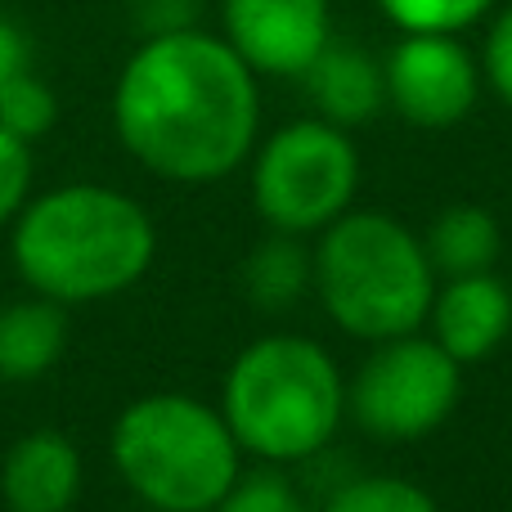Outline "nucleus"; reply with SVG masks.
Instances as JSON below:
<instances>
[{
    "label": "nucleus",
    "instance_id": "f257e3e1",
    "mask_svg": "<svg viewBox=\"0 0 512 512\" xmlns=\"http://www.w3.org/2000/svg\"><path fill=\"white\" fill-rule=\"evenodd\" d=\"M113 126L122 149L158 180L212 185L256 149V72L216 32H153L117 72Z\"/></svg>",
    "mask_w": 512,
    "mask_h": 512
},
{
    "label": "nucleus",
    "instance_id": "f03ea898",
    "mask_svg": "<svg viewBox=\"0 0 512 512\" xmlns=\"http://www.w3.org/2000/svg\"><path fill=\"white\" fill-rule=\"evenodd\" d=\"M158 256L153 216L131 194L95 180L32 194L9 225V261L27 292L59 306L122 297Z\"/></svg>",
    "mask_w": 512,
    "mask_h": 512
},
{
    "label": "nucleus",
    "instance_id": "7ed1b4c3",
    "mask_svg": "<svg viewBox=\"0 0 512 512\" xmlns=\"http://www.w3.org/2000/svg\"><path fill=\"white\" fill-rule=\"evenodd\" d=\"M221 414L243 454L261 463H306L328 450L342 427V369L301 333L256 337L225 373Z\"/></svg>",
    "mask_w": 512,
    "mask_h": 512
},
{
    "label": "nucleus",
    "instance_id": "20e7f679",
    "mask_svg": "<svg viewBox=\"0 0 512 512\" xmlns=\"http://www.w3.org/2000/svg\"><path fill=\"white\" fill-rule=\"evenodd\" d=\"M319 306L360 342L418 333L436 297V270L409 225L387 212H342L310 252Z\"/></svg>",
    "mask_w": 512,
    "mask_h": 512
},
{
    "label": "nucleus",
    "instance_id": "39448f33",
    "mask_svg": "<svg viewBox=\"0 0 512 512\" xmlns=\"http://www.w3.org/2000/svg\"><path fill=\"white\" fill-rule=\"evenodd\" d=\"M108 454L122 486L153 512H212L243 477V450L221 409L153 391L117 414Z\"/></svg>",
    "mask_w": 512,
    "mask_h": 512
},
{
    "label": "nucleus",
    "instance_id": "423d86ee",
    "mask_svg": "<svg viewBox=\"0 0 512 512\" xmlns=\"http://www.w3.org/2000/svg\"><path fill=\"white\" fill-rule=\"evenodd\" d=\"M360 153L342 126L324 117L288 122L252 149V207L279 234H319L351 212Z\"/></svg>",
    "mask_w": 512,
    "mask_h": 512
},
{
    "label": "nucleus",
    "instance_id": "0eeeda50",
    "mask_svg": "<svg viewBox=\"0 0 512 512\" xmlns=\"http://www.w3.org/2000/svg\"><path fill=\"white\" fill-rule=\"evenodd\" d=\"M463 364L436 337H391L360 364L346 387V409L360 432L378 441H418L436 432L459 405Z\"/></svg>",
    "mask_w": 512,
    "mask_h": 512
},
{
    "label": "nucleus",
    "instance_id": "6e6552de",
    "mask_svg": "<svg viewBox=\"0 0 512 512\" xmlns=\"http://www.w3.org/2000/svg\"><path fill=\"white\" fill-rule=\"evenodd\" d=\"M387 104L423 131L459 126L481 99V59L459 32H400L382 59Z\"/></svg>",
    "mask_w": 512,
    "mask_h": 512
},
{
    "label": "nucleus",
    "instance_id": "1a4fd4ad",
    "mask_svg": "<svg viewBox=\"0 0 512 512\" xmlns=\"http://www.w3.org/2000/svg\"><path fill=\"white\" fill-rule=\"evenodd\" d=\"M221 36L256 77H301L333 41L328 0H221Z\"/></svg>",
    "mask_w": 512,
    "mask_h": 512
},
{
    "label": "nucleus",
    "instance_id": "9d476101",
    "mask_svg": "<svg viewBox=\"0 0 512 512\" xmlns=\"http://www.w3.org/2000/svg\"><path fill=\"white\" fill-rule=\"evenodd\" d=\"M81 450L54 427L23 432L0 459L5 512H72L81 499Z\"/></svg>",
    "mask_w": 512,
    "mask_h": 512
},
{
    "label": "nucleus",
    "instance_id": "9b49d317",
    "mask_svg": "<svg viewBox=\"0 0 512 512\" xmlns=\"http://www.w3.org/2000/svg\"><path fill=\"white\" fill-rule=\"evenodd\" d=\"M427 319H432V337L454 360L477 364L495 355L512 333V292L490 270L454 274V279H445V288H436Z\"/></svg>",
    "mask_w": 512,
    "mask_h": 512
},
{
    "label": "nucleus",
    "instance_id": "f8f14e48",
    "mask_svg": "<svg viewBox=\"0 0 512 512\" xmlns=\"http://www.w3.org/2000/svg\"><path fill=\"white\" fill-rule=\"evenodd\" d=\"M310 90V104L324 122L342 126H364L378 117V108L387 104V81H382V63L373 59L364 45L355 41H328L315 54L306 72H301Z\"/></svg>",
    "mask_w": 512,
    "mask_h": 512
},
{
    "label": "nucleus",
    "instance_id": "ddd939ff",
    "mask_svg": "<svg viewBox=\"0 0 512 512\" xmlns=\"http://www.w3.org/2000/svg\"><path fill=\"white\" fill-rule=\"evenodd\" d=\"M68 351V306L50 297H18L0 306V382H36Z\"/></svg>",
    "mask_w": 512,
    "mask_h": 512
},
{
    "label": "nucleus",
    "instance_id": "4468645a",
    "mask_svg": "<svg viewBox=\"0 0 512 512\" xmlns=\"http://www.w3.org/2000/svg\"><path fill=\"white\" fill-rule=\"evenodd\" d=\"M427 261L441 279H454V274H481L499 261V248H504V234H499V221L486 212V207H445L423 234Z\"/></svg>",
    "mask_w": 512,
    "mask_h": 512
},
{
    "label": "nucleus",
    "instance_id": "2eb2a0df",
    "mask_svg": "<svg viewBox=\"0 0 512 512\" xmlns=\"http://www.w3.org/2000/svg\"><path fill=\"white\" fill-rule=\"evenodd\" d=\"M315 283V265L301 234H279L261 239L243 261V292L256 310H292Z\"/></svg>",
    "mask_w": 512,
    "mask_h": 512
},
{
    "label": "nucleus",
    "instance_id": "dca6fc26",
    "mask_svg": "<svg viewBox=\"0 0 512 512\" xmlns=\"http://www.w3.org/2000/svg\"><path fill=\"white\" fill-rule=\"evenodd\" d=\"M324 512H441L436 499L409 477H351L328 495Z\"/></svg>",
    "mask_w": 512,
    "mask_h": 512
},
{
    "label": "nucleus",
    "instance_id": "f3484780",
    "mask_svg": "<svg viewBox=\"0 0 512 512\" xmlns=\"http://www.w3.org/2000/svg\"><path fill=\"white\" fill-rule=\"evenodd\" d=\"M54 122H59V99H54L50 81H41L32 68H23L18 77H9L0 86V126L14 131L18 140H45L54 131Z\"/></svg>",
    "mask_w": 512,
    "mask_h": 512
},
{
    "label": "nucleus",
    "instance_id": "a211bd4d",
    "mask_svg": "<svg viewBox=\"0 0 512 512\" xmlns=\"http://www.w3.org/2000/svg\"><path fill=\"white\" fill-rule=\"evenodd\" d=\"M391 27L400 32H468L486 14H495L499 0H373Z\"/></svg>",
    "mask_w": 512,
    "mask_h": 512
},
{
    "label": "nucleus",
    "instance_id": "6ab92c4d",
    "mask_svg": "<svg viewBox=\"0 0 512 512\" xmlns=\"http://www.w3.org/2000/svg\"><path fill=\"white\" fill-rule=\"evenodd\" d=\"M212 512H310V504L283 472H252L234 481V490Z\"/></svg>",
    "mask_w": 512,
    "mask_h": 512
},
{
    "label": "nucleus",
    "instance_id": "aec40b11",
    "mask_svg": "<svg viewBox=\"0 0 512 512\" xmlns=\"http://www.w3.org/2000/svg\"><path fill=\"white\" fill-rule=\"evenodd\" d=\"M32 180H36L32 144L0 126V225H14V216L32 198Z\"/></svg>",
    "mask_w": 512,
    "mask_h": 512
},
{
    "label": "nucleus",
    "instance_id": "412c9836",
    "mask_svg": "<svg viewBox=\"0 0 512 512\" xmlns=\"http://www.w3.org/2000/svg\"><path fill=\"white\" fill-rule=\"evenodd\" d=\"M481 81L512 108V0L490 18L486 45H481Z\"/></svg>",
    "mask_w": 512,
    "mask_h": 512
},
{
    "label": "nucleus",
    "instance_id": "4be33fe9",
    "mask_svg": "<svg viewBox=\"0 0 512 512\" xmlns=\"http://www.w3.org/2000/svg\"><path fill=\"white\" fill-rule=\"evenodd\" d=\"M144 27L153 32H176V27H194V9L198 0H135Z\"/></svg>",
    "mask_w": 512,
    "mask_h": 512
},
{
    "label": "nucleus",
    "instance_id": "5701e85b",
    "mask_svg": "<svg viewBox=\"0 0 512 512\" xmlns=\"http://www.w3.org/2000/svg\"><path fill=\"white\" fill-rule=\"evenodd\" d=\"M23 68H32V45H27V32L14 23V18L0 14V86L9 77H18Z\"/></svg>",
    "mask_w": 512,
    "mask_h": 512
}]
</instances>
